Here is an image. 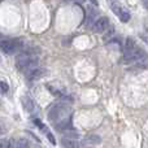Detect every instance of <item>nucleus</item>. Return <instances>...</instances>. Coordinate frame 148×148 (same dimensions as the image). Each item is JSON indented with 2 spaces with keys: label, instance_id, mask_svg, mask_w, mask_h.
Wrapping results in <instances>:
<instances>
[{
  "label": "nucleus",
  "instance_id": "423d86ee",
  "mask_svg": "<svg viewBox=\"0 0 148 148\" xmlns=\"http://www.w3.org/2000/svg\"><path fill=\"white\" fill-rule=\"evenodd\" d=\"M44 69H42V68H33V69H30L27 72V78L30 79V81H36V79H40L44 75Z\"/></svg>",
  "mask_w": 148,
  "mask_h": 148
},
{
  "label": "nucleus",
  "instance_id": "9b49d317",
  "mask_svg": "<svg viewBox=\"0 0 148 148\" xmlns=\"http://www.w3.org/2000/svg\"><path fill=\"white\" fill-rule=\"evenodd\" d=\"M133 48H135V42H134V39L129 38L127 40H126V46H125V52L127 51H131Z\"/></svg>",
  "mask_w": 148,
  "mask_h": 148
},
{
  "label": "nucleus",
  "instance_id": "4468645a",
  "mask_svg": "<svg viewBox=\"0 0 148 148\" xmlns=\"http://www.w3.org/2000/svg\"><path fill=\"white\" fill-rule=\"evenodd\" d=\"M0 90H1L3 92H7L8 90H9V86H8V83H7V82H4V81H0Z\"/></svg>",
  "mask_w": 148,
  "mask_h": 148
},
{
  "label": "nucleus",
  "instance_id": "6e6552de",
  "mask_svg": "<svg viewBox=\"0 0 148 148\" xmlns=\"http://www.w3.org/2000/svg\"><path fill=\"white\" fill-rule=\"evenodd\" d=\"M117 16H118V18H120L122 22H127V21L130 20V12H129L127 9H123V8H120Z\"/></svg>",
  "mask_w": 148,
  "mask_h": 148
},
{
  "label": "nucleus",
  "instance_id": "2eb2a0df",
  "mask_svg": "<svg viewBox=\"0 0 148 148\" xmlns=\"http://www.w3.org/2000/svg\"><path fill=\"white\" fill-rule=\"evenodd\" d=\"M8 147H10L9 140H8V139H3V140L0 142V148H8Z\"/></svg>",
  "mask_w": 148,
  "mask_h": 148
},
{
  "label": "nucleus",
  "instance_id": "dca6fc26",
  "mask_svg": "<svg viewBox=\"0 0 148 148\" xmlns=\"http://www.w3.org/2000/svg\"><path fill=\"white\" fill-rule=\"evenodd\" d=\"M46 134H47V135H48V138H49V142H51L52 144H55V143H56V142H55V139H53V135H52V134L49 133V131H48V133H46Z\"/></svg>",
  "mask_w": 148,
  "mask_h": 148
},
{
  "label": "nucleus",
  "instance_id": "7ed1b4c3",
  "mask_svg": "<svg viewBox=\"0 0 148 148\" xmlns=\"http://www.w3.org/2000/svg\"><path fill=\"white\" fill-rule=\"evenodd\" d=\"M22 47L18 39H8V40H1L0 42V51H3L4 53H14Z\"/></svg>",
  "mask_w": 148,
  "mask_h": 148
},
{
  "label": "nucleus",
  "instance_id": "20e7f679",
  "mask_svg": "<svg viewBox=\"0 0 148 148\" xmlns=\"http://www.w3.org/2000/svg\"><path fill=\"white\" fill-rule=\"evenodd\" d=\"M146 56V52L143 51V49L140 48H133L131 51H127L125 55V57H123V61L125 62H133V61H138L139 59H142V57Z\"/></svg>",
  "mask_w": 148,
  "mask_h": 148
},
{
  "label": "nucleus",
  "instance_id": "ddd939ff",
  "mask_svg": "<svg viewBox=\"0 0 148 148\" xmlns=\"http://www.w3.org/2000/svg\"><path fill=\"white\" fill-rule=\"evenodd\" d=\"M95 14H96V10L91 9L90 10V14H88V18H87V23L88 25H91L92 22H94V18H95Z\"/></svg>",
  "mask_w": 148,
  "mask_h": 148
},
{
  "label": "nucleus",
  "instance_id": "f8f14e48",
  "mask_svg": "<svg viewBox=\"0 0 148 148\" xmlns=\"http://www.w3.org/2000/svg\"><path fill=\"white\" fill-rule=\"evenodd\" d=\"M87 142L92 143V144H97V143H100V136L99 135H90L88 138H87Z\"/></svg>",
  "mask_w": 148,
  "mask_h": 148
},
{
  "label": "nucleus",
  "instance_id": "1a4fd4ad",
  "mask_svg": "<svg viewBox=\"0 0 148 148\" xmlns=\"http://www.w3.org/2000/svg\"><path fill=\"white\" fill-rule=\"evenodd\" d=\"M61 146L62 147H78V142H77V139H74V138H64L62 139V142H61Z\"/></svg>",
  "mask_w": 148,
  "mask_h": 148
},
{
  "label": "nucleus",
  "instance_id": "39448f33",
  "mask_svg": "<svg viewBox=\"0 0 148 148\" xmlns=\"http://www.w3.org/2000/svg\"><path fill=\"white\" fill-rule=\"evenodd\" d=\"M108 27H109V20H108L107 17H101L94 22L92 30H94L95 33H104Z\"/></svg>",
  "mask_w": 148,
  "mask_h": 148
},
{
  "label": "nucleus",
  "instance_id": "0eeeda50",
  "mask_svg": "<svg viewBox=\"0 0 148 148\" xmlns=\"http://www.w3.org/2000/svg\"><path fill=\"white\" fill-rule=\"evenodd\" d=\"M22 105L26 112H29V113L34 112V109H35V104L31 100V97H29V96H22Z\"/></svg>",
  "mask_w": 148,
  "mask_h": 148
},
{
  "label": "nucleus",
  "instance_id": "f257e3e1",
  "mask_svg": "<svg viewBox=\"0 0 148 148\" xmlns=\"http://www.w3.org/2000/svg\"><path fill=\"white\" fill-rule=\"evenodd\" d=\"M70 117H72L70 108L61 103L52 105V108L48 112V120L59 130H64L70 125Z\"/></svg>",
  "mask_w": 148,
  "mask_h": 148
},
{
  "label": "nucleus",
  "instance_id": "f03ea898",
  "mask_svg": "<svg viewBox=\"0 0 148 148\" xmlns=\"http://www.w3.org/2000/svg\"><path fill=\"white\" fill-rule=\"evenodd\" d=\"M16 65H17L18 70L27 73L30 69L38 65V57L35 56V53H31L29 51L20 52L16 56Z\"/></svg>",
  "mask_w": 148,
  "mask_h": 148
},
{
  "label": "nucleus",
  "instance_id": "9d476101",
  "mask_svg": "<svg viewBox=\"0 0 148 148\" xmlns=\"http://www.w3.org/2000/svg\"><path fill=\"white\" fill-rule=\"evenodd\" d=\"M29 140L26 138H18L16 139V143H13V146L18 147V148H25V147H29Z\"/></svg>",
  "mask_w": 148,
  "mask_h": 148
}]
</instances>
